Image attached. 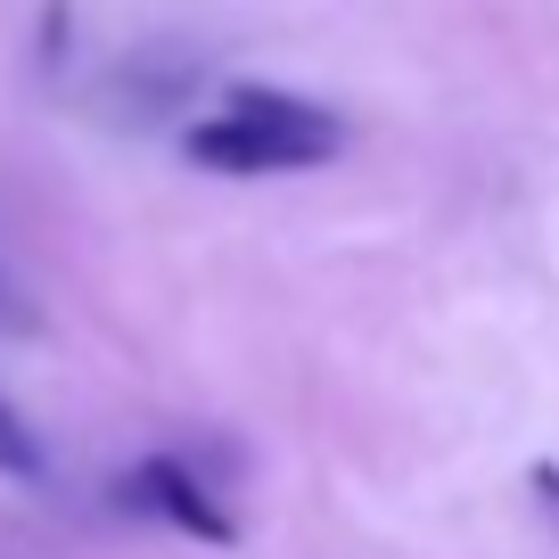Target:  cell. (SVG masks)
<instances>
[{"label":"cell","instance_id":"3","mask_svg":"<svg viewBox=\"0 0 559 559\" xmlns=\"http://www.w3.org/2000/svg\"><path fill=\"white\" fill-rule=\"evenodd\" d=\"M0 477H41V444L17 419V403H0Z\"/></svg>","mask_w":559,"mask_h":559},{"label":"cell","instance_id":"2","mask_svg":"<svg viewBox=\"0 0 559 559\" xmlns=\"http://www.w3.org/2000/svg\"><path fill=\"white\" fill-rule=\"evenodd\" d=\"M123 510H148V519L181 526V535H198V543H230V510L214 502L174 453H148L132 477H123Z\"/></svg>","mask_w":559,"mask_h":559},{"label":"cell","instance_id":"4","mask_svg":"<svg viewBox=\"0 0 559 559\" xmlns=\"http://www.w3.org/2000/svg\"><path fill=\"white\" fill-rule=\"evenodd\" d=\"M0 330H34V313H25V297H17L9 272H0Z\"/></svg>","mask_w":559,"mask_h":559},{"label":"cell","instance_id":"1","mask_svg":"<svg viewBox=\"0 0 559 559\" xmlns=\"http://www.w3.org/2000/svg\"><path fill=\"white\" fill-rule=\"evenodd\" d=\"M190 165L206 174H305V165H330L346 148V123L330 107L297 99V91H263V83H239L206 123L181 132Z\"/></svg>","mask_w":559,"mask_h":559}]
</instances>
